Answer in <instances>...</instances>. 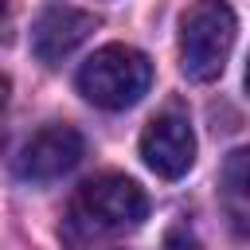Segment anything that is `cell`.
Returning <instances> with one entry per match:
<instances>
[{
	"instance_id": "cell-1",
	"label": "cell",
	"mask_w": 250,
	"mask_h": 250,
	"mask_svg": "<svg viewBox=\"0 0 250 250\" xmlns=\"http://www.w3.org/2000/svg\"><path fill=\"white\" fill-rule=\"evenodd\" d=\"M145 215H148L145 188L121 172H102L74 191L70 211H66V234L74 242L113 238V234L137 230Z\"/></svg>"
},
{
	"instance_id": "cell-2",
	"label": "cell",
	"mask_w": 250,
	"mask_h": 250,
	"mask_svg": "<svg viewBox=\"0 0 250 250\" xmlns=\"http://www.w3.org/2000/svg\"><path fill=\"white\" fill-rule=\"evenodd\" d=\"M78 94L98 109H129L152 86V62L129 43H105L78 66Z\"/></svg>"
},
{
	"instance_id": "cell-3",
	"label": "cell",
	"mask_w": 250,
	"mask_h": 250,
	"mask_svg": "<svg viewBox=\"0 0 250 250\" xmlns=\"http://www.w3.org/2000/svg\"><path fill=\"white\" fill-rule=\"evenodd\" d=\"M238 20L227 0H195L180 16V70L191 82H215L230 59Z\"/></svg>"
},
{
	"instance_id": "cell-4",
	"label": "cell",
	"mask_w": 250,
	"mask_h": 250,
	"mask_svg": "<svg viewBox=\"0 0 250 250\" xmlns=\"http://www.w3.org/2000/svg\"><path fill=\"white\" fill-rule=\"evenodd\" d=\"M86 156V141L74 125H43L39 133H31L16 156V172L27 184H51L59 176H66L70 168H78V160Z\"/></svg>"
},
{
	"instance_id": "cell-5",
	"label": "cell",
	"mask_w": 250,
	"mask_h": 250,
	"mask_svg": "<svg viewBox=\"0 0 250 250\" xmlns=\"http://www.w3.org/2000/svg\"><path fill=\"white\" fill-rule=\"evenodd\" d=\"M141 160L160 180H180L195 164V133L191 121L176 109L156 113L141 133Z\"/></svg>"
},
{
	"instance_id": "cell-6",
	"label": "cell",
	"mask_w": 250,
	"mask_h": 250,
	"mask_svg": "<svg viewBox=\"0 0 250 250\" xmlns=\"http://www.w3.org/2000/svg\"><path fill=\"white\" fill-rule=\"evenodd\" d=\"M94 27H98V20H94L90 12L51 0V4L39 8L35 23H31V51H35L39 62L55 66V62H62L74 47H82Z\"/></svg>"
},
{
	"instance_id": "cell-7",
	"label": "cell",
	"mask_w": 250,
	"mask_h": 250,
	"mask_svg": "<svg viewBox=\"0 0 250 250\" xmlns=\"http://www.w3.org/2000/svg\"><path fill=\"white\" fill-rule=\"evenodd\" d=\"M219 203L238 238H250V145L227 152L219 168Z\"/></svg>"
},
{
	"instance_id": "cell-8",
	"label": "cell",
	"mask_w": 250,
	"mask_h": 250,
	"mask_svg": "<svg viewBox=\"0 0 250 250\" xmlns=\"http://www.w3.org/2000/svg\"><path fill=\"white\" fill-rule=\"evenodd\" d=\"M164 250H199V242H195V234H188L184 227H172V230L164 234Z\"/></svg>"
},
{
	"instance_id": "cell-9",
	"label": "cell",
	"mask_w": 250,
	"mask_h": 250,
	"mask_svg": "<svg viewBox=\"0 0 250 250\" xmlns=\"http://www.w3.org/2000/svg\"><path fill=\"white\" fill-rule=\"evenodd\" d=\"M246 90H250V62H246Z\"/></svg>"
}]
</instances>
